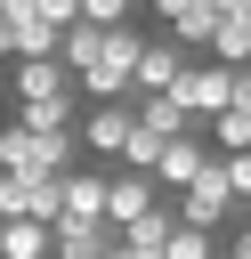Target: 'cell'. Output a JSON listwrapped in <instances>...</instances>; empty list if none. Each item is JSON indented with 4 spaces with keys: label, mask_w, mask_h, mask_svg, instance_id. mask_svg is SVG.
Wrapping results in <instances>:
<instances>
[{
    "label": "cell",
    "mask_w": 251,
    "mask_h": 259,
    "mask_svg": "<svg viewBox=\"0 0 251 259\" xmlns=\"http://www.w3.org/2000/svg\"><path fill=\"white\" fill-rule=\"evenodd\" d=\"M138 49H146V32H138V24H105L97 57L73 73V81H81V97H138Z\"/></svg>",
    "instance_id": "1"
},
{
    "label": "cell",
    "mask_w": 251,
    "mask_h": 259,
    "mask_svg": "<svg viewBox=\"0 0 251 259\" xmlns=\"http://www.w3.org/2000/svg\"><path fill=\"white\" fill-rule=\"evenodd\" d=\"M170 202H178V219H186V227H211V235H227V227L243 219V202H235V186H227V162H219V154H211V162H202Z\"/></svg>",
    "instance_id": "2"
},
{
    "label": "cell",
    "mask_w": 251,
    "mask_h": 259,
    "mask_svg": "<svg viewBox=\"0 0 251 259\" xmlns=\"http://www.w3.org/2000/svg\"><path fill=\"white\" fill-rule=\"evenodd\" d=\"M130 121H138V97H89V113H81V154H97V162H121V146H130Z\"/></svg>",
    "instance_id": "3"
},
{
    "label": "cell",
    "mask_w": 251,
    "mask_h": 259,
    "mask_svg": "<svg viewBox=\"0 0 251 259\" xmlns=\"http://www.w3.org/2000/svg\"><path fill=\"white\" fill-rule=\"evenodd\" d=\"M170 97L194 113V121H211L227 97H235V65H219V57H202V65H186L178 81H170Z\"/></svg>",
    "instance_id": "4"
},
{
    "label": "cell",
    "mask_w": 251,
    "mask_h": 259,
    "mask_svg": "<svg viewBox=\"0 0 251 259\" xmlns=\"http://www.w3.org/2000/svg\"><path fill=\"white\" fill-rule=\"evenodd\" d=\"M211 154H219V146H211V130H202V121H186V130H178V138L162 146V162H154L162 194H178V186H186V178H194V170H202Z\"/></svg>",
    "instance_id": "5"
},
{
    "label": "cell",
    "mask_w": 251,
    "mask_h": 259,
    "mask_svg": "<svg viewBox=\"0 0 251 259\" xmlns=\"http://www.w3.org/2000/svg\"><path fill=\"white\" fill-rule=\"evenodd\" d=\"M8 89H16V105H24V97H65V89H81V81H73L65 57H16V65H8Z\"/></svg>",
    "instance_id": "6"
},
{
    "label": "cell",
    "mask_w": 251,
    "mask_h": 259,
    "mask_svg": "<svg viewBox=\"0 0 251 259\" xmlns=\"http://www.w3.org/2000/svg\"><path fill=\"white\" fill-rule=\"evenodd\" d=\"M113 219H57V243H49V259H105L113 251Z\"/></svg>",
    "instance_id": "7"
},
{
    "label": "cell",
    "mask_w": 251,
    "mask_h": 259,
    "mask_svg": "<svg viewBox=\"0 0 251 259\" xmlns=\"http://www.w3.org/2000/svg\"><path fill=\"white\" fill-rule=\"evenodd\" d=\"M178 73H186V40H178V32H154V40L138 49V97H146V89H170Z\"/></svg>",
    "instance_id": "8"
},
{
    "label": "cell",
    "mask_w": 251,
    "mask_h": 259,
    "mask_svg": "<svg viewBox=\"0 0 251 259\" xmlns=\"http://www.w3.org/2000/svg\"><path fill=\"white\" fill-rule=\"evenodd\" d=\"M57 186H65V219H105V170H57Z\"/></svg>",
    "instance_id": "9"
},
{
    "label": "cell",
    "mask_w": 251,
    "mask_h": 259,
    "mask_svg": "<svg viewBox=\"0 0 251 259\" xmlns=\"http://www.w3.org/2000/svg\"><path fill=\"white\" fill-rule=\"evenodd\" d=\"M202 57H219V65H243V57H251V0H243V8H227V16L211 24Z\"/></svg>",
    "instance_id": "10"
},
{
    "label": "cell",
    "mask_w": 251,
    "mask_h": 259,
    "mask_svg": "<svg viewBox=\"0 0 251 259\" xmlns=\"http://www.w3.org/2000/svg\"><path fill=\"white\" fill-rule=\"evenodd\" d=\"M49 243H57V227H49V219H32V210L0 219V251H8V259H49Z\"/></svg>",
    "instance_id": "11"
},
{
    "label": "cell",
    "mask_w": 251,
    "mask_h": 259,
    "mask_svg": "<svg viewBox=\"0 0 251 259\" xmlns=\"http://www.w3.org/2000/svg\"><path fill=\"white\" fill-rule=\"evenodd\" d=\"M0 170H16V178L49 170V154H40V130H24V121H0Z\"/></svg>",
    "instance_id": "12"
},
{
    "label": "cell",
    "mask_w": 251,
    "mask_h": 259,
    "mask_svg": "<svg viewBox=\"0 0 251 259\" xmlns=\"http://www.w3.org/2000/svg\"><path fill=\"white\" fill-rule=\"evenodd\" d=\"M16 121H24V130H73L81 113H73V89H65V97H24Z\"/></svg>",
    "instance_id": "13"
},
{
    "label": "cell",
    "mask_w": 251,
    "mask_h": 259,
    "mask_svg": "<svg viewBox=\"0 0 251 259\" xmlns=\"http://www.w3.org/2000/svg\"><path fill=\"white\" fill-rule=\"evenodd\" d=\"M97 40H105V24H89V16H73V24H65V40H57V57H65L73 73H81V65L97 57Z\"/></svg>",
    "instance_id": "14"
},
{
    "label": "cell",
    "mask_w": 251,
    "mask_h": 259,
    "mask_svg": "<svg viewBox=\"0 0 251 259\" xmlns=\"http://www.w3.org/2000/svg\"><path fill=\"white\" fill-rule=\"evenodd\" d=\"M162 259H219V235L178 219V227H170V243H162Z\"/></svg>",
    "instance_id": "15"
},
{
    "label": "cell",
    "mask_w": 251,
    "mask_h": 259,
    "mask_svg": "<svg viewBox=\"0 0 251 259\" xmlns=\"http://www.w3.org/2000/svg\"><path fill=\"white\" fill-rule=\"evenodd\" d=\"M138 8H146V0H81V16H89V24H130Z\"/></svg>",
    "instance_id": "16"
},
{
    "label": "cell",
    "mask_w": 251,
    "mask_h": 259,
    "mask_svg": "<svg viewBox=\"0 0 251 259\" xmlns=\"http://www.w3.org/2000/svg\"><path fill=\"white\" fill-rule=\"evenodd\" d=\"M227 162V186H235V202H251V146H235V154H219Z\"/></svg>",
    "instance_id": "17"
},
{
    "label": "cell",
    "mask_w": 251,
    "mask_h": 259,
    "mask_svg": "<svg viewBox=\"0 0 251 259\" xmlns=\"http://www.w3.org/2000/svg\"><path fill=\"white\" fill-rule=\"evenodd\" d=\"M16 210H24V178H16V170H0V219H16Z\"/></svg>",
    "instance_id": "18"
},
{
    "label": "cell",
    "mask_w": 251,
    "mask_h": 259,
    "mask_svg": "<svg viewBox=\"0 0 251 259\" xmlns=\"http://www.w3.org/2000/svg\"><path fill=\"white\" fill-rule=\"evenodd\" d=\"M219 259H251V219H235V235H219Z\"/></svg>",
    "instance_id": "19"
},
{
    "label": "cell",
    "mask_w": 251,
    "mask_h": 259,
    "mask_svg": "<svg viewBox=\"0 0 251 259\" xmlns=\"http://www.w3.org/2000/svg\"><path fill=\"white\" fill-rule=\"evenodd\" d=\"M32 8H40V16H49V24H57V32H65V24H73V16H81V0H32Z\"/></svg>",
    "instance_id": "20"
},
{
    "label": "cell",
    "mask_w": 251,
    "mask_h": 259,
    "mask_svg": "<svg viewBox=\"0 0 251 259\" xmlns=\"http://www.w3.org/2000/svg\"><path fill=\"white\" fill-rule=\"evenodd\" d=\"M0 65H16V24L0 16Z\"/></svg>",
    "instance_id": "21"
},
{
    "label": "cell",
    "mask_w": 251,
    "mask_h": 259,
    "mask_svg": "<svg viewBox=\"0 0 251 259\" xmlns=\"http://www.w3.org/2000/svg\"><path fill=\"white\" fill-rule=\"evenodd\" d=\"M105 259H162V251H138V243H121V235H113V251H105Z\"/></svg>",
    "instance_id": "22"
},
{
    "label": "cell",
    "mask_w": 251,
    "mask_h": 259,
    "mask_svg": "<svg viewBox=\"0 0 251 259\" xmlns=\"http://www.w3.org/2000/svg\"><path fill=\"white\" fill-rule=\"evenodd\" d=\"M202 8H211V16H227V8H243V0H202Z\"/></svg>",
    "instance_id": "23"
},
{
    "label": "cell",
    "mask_w": 251,
    "mask_h": 259,
    "mask_svg": "<svg viewBox=\"0 0 251 259\" xmlns=\"http://www.w3.org/2000/svg\"><path fill=\"white\" fill-rule=\"evenodd\" d=\"M8 8H16V0H0V16H8Z\"/></svg>",
    "instance_id": "24"
},
{
    "label": "cell",
    "mask_w": 251,
    "mask_h": 259,
    "mask_svg": "<svg viewBox=\"0 0 251 259\" xmlns=\"http://www.w3.org/2000/svg\"><path fill=\"white\" fill-rule=\"evenodd\" d=\"M243 219H251V202H243Z\"/></svg>",
    "instance_id": "25"
},
{
    "label": "cell",
    "mask_w": 251,
    "mask_h": 259,
    "mask_svg": "<svg viewBox=\"0 0 251 259\" xmlns=\"http://www.w3.org/2000/svg\"><path fill=\"white\" fill-rule=\"evenodd\" d=\"M243 65H251V57H243Z\"/></svg>",
    "instance_id": "26"
},
{
    "label": "cell",
    "mask_w": 251,
    "mask_h": 259,
    "mask_svg": "<svg viewBox=\"0 0 251 259\" xmlns=\"http://www.w3.org/2000/svg\"><path fill=\"white\" fill-rule=\"evenodd\" d=\"M0 259H8V251H0Z\"/></svg>",
    "instance_id": "27"
}]
</instances>
